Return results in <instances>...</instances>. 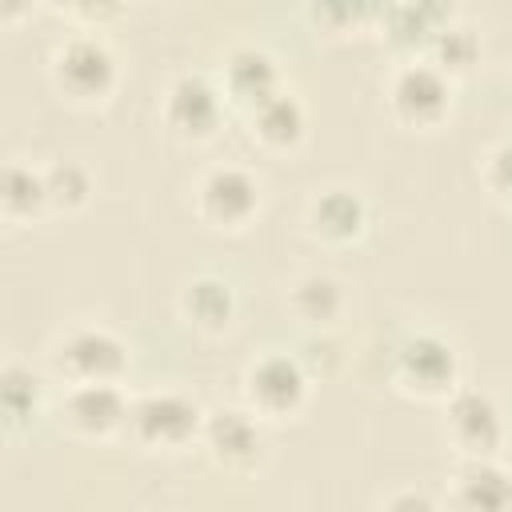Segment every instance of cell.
Returning <instances> with one entry per match:
<instances>
[{"instance_id":"6da1fadb","label":"cell","mask_w":512,"mask_h":512,"mask_svg":"<svg viewBox=\"0 0 512 512\" xmlns=\"http://www.w3.org/2000/svg\"><path fill=\"white\" fill-rule=\"evenodd\" d=\"M48 72H52L56 92L80 108L104 104L120 84V60H116L112 44L100 36V28L68 32L52 52Z\"/></svg>"},{"instance_id":"7a4b0ae2","label":"cell","mask_w":512,"mask_h":512,"mask_svg":"<svg viewBox=\"0 0 512 512\" xmlns=\"http://www.w3.org/2000/svg\"><path fill=\"white\" fill-rule=\"evenodd\" d=\"M128 360H132L128 340L108 324H92V320L64 328L48 348V364L64 380V388L120 384V376L128 372Z\"/></svg>"},{"instance_id":"3957f363","label":"cell","mask_w":512,"mask_h":512,"mask_svg":"<svg viewBox=\"0 0 512 512\" xmlns=\"http://www.w3.org/2000/svg\"><path fill=\"white\" fill-rule=\"evenodd\" d=\"M204 408L180 388H152L132 396L128 432L148 452H180L204 436Z\"/></svg>"},{"instance_id":"277c9868","label":"cell","mask_w":512,"mask_h":512,"mask_svg":"<svg viewBox=\"0 0 512 512\" xmlns=\"http://www.w3.org/2000/svg\"><path fill=\"white\" fill-rule=\"evenodd\" d=\"M452 76H444L428 56H408L392 68L388 84H384V100L392 120H400L404 128H440L452 112Z\"/></svg>"},{"instance_id":"5b68a950","label":"cell","mask_w":512,"mask_h":512,"mask_svg":"<svg viewBox=\"0 0 512 512\" xmlns=\"http://www.w3.org/2000/svg\"><path fill=\"white\" fill-rule=\"evenodd\" d=\"M240 392H244V408L256 420H292L304 412L312 380L296 356L260 352L248 360V368L240 376Z\"/></svg>"},{"instance_id":"8992f818","label":"cell","mask_w":512,"mask_h":512,"mask_svg":"<svg viewBox=\"0 0 512 512\" xmlns=\"http://www.w3.org/2000/svg\"><path fill=\"white\" fill-rule=\"evenodd\" d=\"M260 204L264 188L244 164H212L192 192L196 216L216 232H244L260 216Z\"/></svg>"},{"instance_id":"52a82bcc","label":"cell","mask_w":512,"mask_h":512,"mask_svg":"<svg viewBox=\"0 0 512 512\" xmlns=\"http://www.w3.org/2000/svg\"><path fill=\"white\" fill-rule=\"evenodd\" d=\"M444 436L460 452V460H500L508 424L492 392L460 384L444 400Z\"/></svg>"},{"instance_id":"ba28073f","label":"cell","mask_w":512,"mask_h":512,"mask_svg":"<svg viewBox=\"0 0 512 512\" xmlns=\"http://www.w3.org/2000/svg\"><path fill=\"white\" fill-rule=\"evenodd\" d=\"M392 380L416 400H448L460 388V356L436 332H416L396 348Z\"/></svg>"},{"instance_id":"9c48e42d","label":"cell","mask_w":512,"mask_h":512,"mask_svg":"<svg viewBox=\"0 0 512 512\" xmlns=\"http://www.w3.org/2000/svg\"><path fill=\"white\" fill-rule=\"evenodd\" d=\"M224 92L216 80H208L204 72H176L164 88V100H160V116L168 124L172 136L188 140V144H204L220 132V120H224Z\"/></svg>"},{"instance_id":"30bf717a","label":"cell","mask_w":512,"mask_h":512,"mask_svg":"<svg viewBox=\"0 0 512 512\" xmlns=\"http://www.w3.org/2000/svg\"><path fill=\"white\" fill-rule=\"evenodd\" d=\"M264 420H256L248 408H216L204 416V452L212 456L216 468L224 472H256L264 464V452H268V440H264Z\"/></svg>"},{"instance_id":"8fae6325","label":"cell","mask_w":512,"mask_h":512,"mask_svg":"<svg viewBox=\"0 0 512 512\" xmlns=\"http://www.w3.org/2000/svg\"><path fill=\"white\" fill-rule=\"evenodd\" d=\"M128 412H132V396L120 384H76V388H64V400H60L64 428L84 440H108L124 432Z\"/></svg>"},{"instance_id":"7c38bea8","label":"cell","mask_w":512,"mask_h":512,"mask_svg":"<svg viewBox=\"0 0 512 512\" xmlns=\"http://www.w3.org/2000/svg\"><path fill=\"white\" fill-rule=\"evenodd\" d=\"M444 512H512V472L500 460H460L448 488Z\"/></svg>"},{"instance_id":"4fadbf2b","label":"cell","mask_w":512,"mask_h":512,"mask_svg":"<svg viewBox=\"0 0 512 512\" xmlns=\"http://www.w3.org/2000/svg\"><path fill=\"white\" fill-rule=\"evenodd\" d=\"M304 224H308V236L320 244H352L368 228V204L356 188L328 184L308 200Z\"/></svg>"},{"instance_id":"5bb4252c","label":"cell","mask_w":512,"mask_h":512,"mask_svg":"<svg viewBox=\"0 0 512 512\" xmlns=\"http://www.w3.org/2000/svg\"><path fill=\"white\" fill-rule=\"evenodd\" d=\"M284 80H280V68H276V56L260 44H236L228 48L224 64H220V92L236 104H244L248 112L268 100L272 92H280Z\"/></svg>"},{"instance_id":"9a60e30c","label":"cell","mask_w":512,"mask_h":512,"mask_svg":"<svg viewBox=\"0 0 512 512\" xmlns=\"http://www.w3.org/2000/svg\"><path fill=\"white\" fill-rule=\"evenodd\" d=\"M248 128H252V136H256L264 148H272V152H292V148H300V140H304V132H308V112H304V104L296 100V92L280 88V92H272L268 100H260V104L248 112Z\"/></svg>"},{"instance_id":"2e32d148","label":"cell","mask_w":512,"mask_h":512,"mask_svg":"<svg viewBox=\"0 0 512 512\" xmlns=\"http://www.w3.org/2000/svg\"><path fill=\"white\" fill-rule=\"evenodd\" d=\"M180 316L200 332H224L236 320V292L224 276L200 272L180 288Z\"/></svg>"},{"instance_id":"e0dca14e","label":"cell","mask_w":512,"mask_h":512,"mask_svg":"<svg viewBox=\"0 0 512 512\" xmlns=\"http://www.w3.org/2000/svg\"><path fill=\"white\" fill-rule=\"evenodd\" d=\"M0 212L12 224L36 220L40 212H48L44 168H32L28 160H8L4 164V176H0Z\"/></svg>"},{"instance_id":"ac0fdd59","label":"cell","mask_w":512,"mask_h":512,"mask_svg":"<svg viewBox=\"0 0 512 512\" xmlns=\"http://www.w3.org/2000/svg\"><path fill=\"white\" fill-rule=\"evenodd\" d=\"M288 308L304 320V324H336L344 316V284L328 272H304L288 284Z\"/></svg>"},{"instance_id":"d6986e66","label":"cell","mask_w":512,"mask_h":512,"mask_svg":"<svg viewBox=\"0 0 512 512\" xmlns=\"http://www.w3.org/2000/svg\"><path fill=\"white\" fill-rule=\"evenodd\" d=\"M452 16H456L452 8H436V4H392L380 12V28L396 48H420L424 56L436 28Z\"/></svg>"},{"instance_id":"ffe728a7","label":"cell","mask_w":512,"mask_h":512,"mask_svg":"<svg viewBox=\"0 0 512 512\" xmlns=\"http://www.w3.org/2000/svg\"><path fill=\"white\" fill-rule=\"evenodd\" d=\"M444 76H464V72H472V64L480 60V36H476V28H468V24H460L456 16L452 20H444L440 28H436V36H432V44H428V52H424Z\"/></svg>"},{"instance_id":"44dd1931","label":"cell","mask_w":512,"mask_h":512,"mask_svg":"<svg viewBox=\"0 0 512 512\" xmlns=\"http://www.w3.org/2000/svg\"><path fill=\"white\" fill-rule=\"evenodd\" d=\"M40 400H44V380L28 364L8 360L4 372H0V408H4L8 428L32 420L40 412Z\"/></svg>"},{"instance_id":"7402d4cb","label":"cell","mask_w":512,"mask_h":512,"mask_svg":"<svg viewBox=\"0 0 512 512\" xmlns=\"http://www.w3.org/2000/svg\"><path fill=\"white\" fill-rule=\"evenodd\" d=\"M48 208L52 212H80L92 200V172L80 160H56L44 168Z\"/></svg>"},{"instance_id":"603a6c76","label":"cell","mask_w":512,"mask_h":512,"mask_svg":"<svg viewBox=\"0 0 512 512\" xmlns=\"http://www.w3.org/2000/svg\"><path fill=\"white\" fill-rule=\"evenodd\" d=\"M480 176H484L488 192L512 208V140H500V144H496V148L484 156Z\"/></svg>"},{"instance_id":"cb8c5ba5","label":"cell","mask_w":512,"mask_h":512,"mask_svg":"<svg viewBox=\"0 0 512 512\" xmlns=\"http://www.w3.org/2000/svg\"><path fill=\"white\" fill-rule=\"evenodd\" d=\"M376 512H444L424 488H396V492H388L384 500H380V508Z\"/></svg>"}]
</instances>
